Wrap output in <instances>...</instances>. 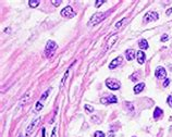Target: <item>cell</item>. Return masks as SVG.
I'll list each match as a JSON object with an SVG mask.
<instances>
[{"mask_svg":"<svg viewBox=\"0 0 172 137\" xmlns=\"http://www.w3.org/2000/svg\"><path fill=\"white\" fill-rule=\"evenodd\" d=\"M109 13H110V12L107 11V12H105V13H95V14H93V16H92L91 19H89V21H88V25L89 26L97 25L98 23H100L101 21H104V20L107 18Z\"/></svg>","mask_w":172,"mask_h":137,"instance_id":"1","label":"cell"},{"mask_svg":"<svg viewBox=\"0 0 172 137\" xmlns=\"http://www.w3.org/2000/svg\"><path fill=\"white\" fill-rule=\"evenodd\" d=\"M58 48V45L57 42L54 41V40H49L47 44H46V47H45V53L47 57H51L52 54L55 53L56 49Z\"/></svg>","mask_w":172,"mask_h":137,"instance_id":"2","label":"cell"},{"mask_svg":"<svg viewBox=\"0 0 172 137\" xmlns=\"http://www.w3.org/2000/svg\"><path fill=\"white\" fill-rule=\"evenodd\" d=\"M106 85H107V87L110 88L111 90H118V89H120V87H121L120 82L114 80V78H107V80H106Z\"/></svg>","mask_w":172,"mask_h":137,"instance_id":"3","label":"cell"},{"mask_svg":"<svg viewBox=\"0 0 172 137\" xmlns=\"http://www.w3.org/2000/svg\"><path fill=\"white\" fill-rule=\"evenodd\" d=\"M60 14L63 16V18H68V19H71V18H74L76 15V13L74 12V10L72 9L71 6H67L65 8H63L61 10Z\"/></svg>","mask_w":172,"mask_h":137,"instance_id":"4","label":"cell"},{"mask_svg":"<svg viewBox=\"0 0 172 137\" xmlns=\"http://www.w3.org/2000/svg\"><path fill=\"white\" fill-rule=\"evenodd\" d=\"M40 120H41L40 117H36V119H34V120L32 121V123L29 124L28 127L26 128V133H25V136H26V137L29 136V135H31V134L33 133V130L36 128V126H37L38 124L40 123Z\"/></svg>","mask_w":172,"mask_h":137,"instance_id":"5","label":"cell"},{"mask_svg":"<svg viewBox=\"0 0 172 137\" xmlns=\"http://www.w3.org/2000/svg\"><path fill=\"white\" fill-rule=\"evenodd\" d=\"M159 19V15H158L157 12H147L146 14L144 15V22L145 23H149V22H153V21H157Z\"/></svg>","mask_w":172,"mask_h":137,"instance_id":"6","label":"cell"},{"mask_svg":"<svg viewBox=\"0 0 172 137\" xmlns=\"http://www.w3.org/2000/svg\"><path fill=\"white\" fill-rule=\"evenodd\" d=\"M100 101H101V103H104V104H109V103H117L118 99L115 96L111 95V96H109L107 98H101Z\"/></svg>","mask_w":172,"mask_h":137,"instance_id":"7","label":"cell"},{"mask_svg":"<svg viewBox=\"0 0 172 137\" xmlns=\"http://www.w3.org/2000/svg\"><path fill=\"white\" fill-rule=\"evenodd\" d=\"M117 39H118V35H112L111 37L108 39V41H107V45H106V50H109V49H110L112 46L117 42Z\"/></svg>","mask_w":172,"mask_h":137,"instance_id":"8","label":"cell"},{"mask_svg":"<svg viewBox=\"0 0 172 137\" xmlns=\"http://www.w3.org/2000/svg\"><path fill=\"white\" fill-rule=\"evenodd\" d=\"M122 63V57H118V58H115L114 60H112L111 62H110V64H109V68H115L117 66H119Z\"/></svg>","mask_w":172,"mask_h":137,"instance_id":"9","label":"cell"},{"mask_svg":"<svg viewBox=\"0 0 172 137\" xmlns=\"http://www.w3.org/2000/svg\"><path fill=\"white\" fill-rule=\"evenodd\" d=\"M155 75H156L157 78H164L167 75V71L163 67H158L156 72H155Z\"/></svg>","mask_w":172,"mask_h":137,"instance_id":"10","label":"cell"},{"mask_svg":"<svg viewBox=\"0 0 172 137\" xmlns=\"http://www.w3.org/2000/svg\"><path fill=\"white\" fill-rule=\"evenodd\" d=\"M136 57H137V61H138V63H140V64H143L144 62H145V59H146V55H145V53H144V52L142 51V50L137 51Z\"/></svg>","mask_w":172,"mask_h":137,"instance_id":"11","label":"cell"},{"mask_svg":"<svg viewBox=\"0 0 172 137\" xmlns=\"http://www.w3.org/2000/svg\"><path fill=\"white\" fill-rule=\"evenodd\" d=\"M125 55H126V59L128 61H132L135 58V51L133 49H127V50L125 51Z\"/></svg>","mask_w":172,"mask_h":137,"instance_id":"12","label":"cell"},{"mask_svg":"<svg viewBox=\"0 0 172 137\" xmlns=\"http://www.w3.org/2000/svg\"><path fill=\"white\" fill-rule=\"evenodd\" d=\"M145 88V84L144 83H138V84H136L134 86V88H133V90H134V93L135 94H140L142 90H143Z\"/></svg>","mask_w":172,"mask_h":137,"instance_id":"13","label":"cell"},{"mask_svg":"<svg viewBox=\"0 0 172 137\" xmlns=\"http://www.w3.org/2000/svg\"><path fill=\"white\" fill-rule=\"evenodd\" d=\"M29 99H31V93H26L25 94V96L22 98L21 99V102H20V106H24V104L26 103V102H28L29 101Z\"/></svg>","mask_w":172,"mask_h":137,"instance_id":"14","label":"cell"},{"mask_svg":"<svg viewBox=\"0 0 172 137\" xmlns=\"http://www.w3.org/2000/svg\"><path fill=\"white\" fill-rule=\"evenodd\" d=\"M138 46H140L141 49H145V50H146V49H148V47H149L146 39H141V40L138 41Z\"/></svg>","mask_w":172,"mask_h":137,"instance_id":"15","label":"cell"},{"mask_svg":"<svg viewBox=\"0 0 172 137\" xmlns=\"http://www.w3.org/2000/svg\"><path fill=\"white\" fill-rule=\"evenodd\" d=\"M163 114V112H162V110L160 109V108H156L155 109V111H154V119H158L159 116H161Z\"/></svg>","mask_w":172,"mask_h":137,"instance_id":"16","label":"cell"},{"mask_svg":"<svg viewBox=\"0 0 172 137\" xmlns=\"http://www.w3.org/2000/svg\"><path fill=\"white\" fill-rule=\"evenodd\" d=\"M69 71H70V67L67 70V72L64 73V76H63V78H62V81H61V84H60V89H62L63 88V86H64V84H65V81H67V78H68V74H69Z\"/></svg>","mask_w":172,"mask_h":137,"instance_id":"17","label":"cell"},{"mask_svg":"<svg viewBox=\"0 0 172 137\" xmlns=\"http://www.w3.org/2000/svg\"><path fill=\"white\" fill-rule=\"evenodd\" d=\"M28 5H29V7H32V8H36L37 6L40 5V1H39V0H29Z\"/></svg>","mask_w":172,"mask_h":137,"instance_id":"18","label":"cell"},{"mask_svg":"<svg viewBox=\"0 0 172 137\" xmlns=\"http://www.w3.org/2000/svg\"><path fill=\"white\" fill-rule=\"evenodd\" d=\"M50 90H51V88H49V89H47V90H46L44 94L41 95V97H40V100H39V101H40V102H41V101H45L46 99H47V97L49 96V94H50Z\"/></svg>","mask_w":172,"mask_h":137,"instance_id":"19","label":"cell"},{"mask_svg":"<svg viewBox=\"0 0 172 137\" xmlns=\"http://www.w3.org/2000/svg\"><path fill=\"white\" fill-rule=\"evenodd\" d=\"M42 109V103L40 102V101H37V103H36V108H35V111L36 112H39Z\"/></svg>","mask_w":172,"mask_h":137,"instance_id":"20","label":"cell"},{"mask_svg":"<svg viewBox=\"0 0 172 137\" xmlns=\"http://www.w3.org/2000/svg\"><path fill=\"white\" fill-rule=\"evenodd\" d=\"M84 108H85V110L87 111L88 113H92V112H94V108H93L92 106H89V104H85V106H84Z\"/></svg>","mask_w":172,"mask_h":137,"instance_id":"21","label":"cell"},{"mask_svg":"<svg viewBox=\"0 0 172 137\" xmlns=\"http://www.w3.org/2000/svg\"><path fill=\"white\" fill-rule=\"evenodd\" d=\"M126 20H127L126 18L122 19V20H121V21H120V22H118V23H117V24H115V27H117V28H119V27H121V26H122V25H123V23H124L125 21H126Z\"/></svg>","mask_w":172,"mask_h":137,"instance_id":"22","label":"cell"},{"mask_svg":"<svg viewBox=\"0 0 172 137\" xmlns=\"http://www.w3.org/2000/svg\"><path fill=\"white\" fill-rule=\"evenodd\" d=\"M95 137H106V135L102 132H100V130H97V132H95Z\"/></svg>","mask_w":172,"mask_h":137,"instance_id":"23","label":"cell"},{"mask_svg":"<svg viewBox=\"0 0 172 137\" xmlns=\"http://www.w3.org/2000/svg\"><path fill=\"white\" fill-rule=\"evenodd\" d=\"M104 2H105L104 0H97V1H95V7H96V8H99V7H100Z\"/></svg>","mask_w":172,"mask_h":137,"instance_id":"24","label":"cell"},{"mask_svg":"<svg viewBox=\"0 0 172 137\" xmlns=\"http://www.w3.org/2000/svg\"><path fill=\"white\" fill-rule=\"evenodd\" d=\"M61 2H62V0H52V1H51V3H52V5H54L55 7H58Z\"/></svg>","mask_w":172,"mask_h":137,"instance_id":"25","label":"cell"},{"mask_svg":"<svg viewBox=\"0 0 172 137\" xmlns=\"http://www.w3.org/2000/svg\"><path fill=\"white\" fill-rule=\"evenodd\" d=\"M167 102H168V104H169V106L172 108V96H169V97H168Z\"/></svg>","mask_w":172,"mask_h":137,"instance_id":"26","label":"cell"},{"mask_svg":"<svg viewBox=\"0 0 172 137\" xmlns=\"http://www.w3.org/2000/svg\"><path fill=\"white\" fill-rule=\"evenodd\" d=\"M168 39H169V37H168L167 34L162 35V37H161V40H162V41H168Z\"/></svg>","mask_w":172,"mask_h":137,"instance_id":"27","label":"cell"},{"mask_svg":"<svg viewBox=\"0 0 172 137\" xmlns=\"http://www.w3.org/2000/svg\"><path fill=\"white\" fill-rule=\"evenodd\" d=\"M169 83H170V80H169V78H167V80L164 81V83H163V86H164V87H167L168 85H169Z\"/></svg>","mask_w":172,"mask_h":137,"instance_id":"28","label":"cell"},{"mask_svg":"<svg viewBox=\"0 0 172 137\" xmlns=\"http://www.w3.org/2000/svg\"><path fill=\"white\" fill-rule=\"evenodd\" d=\"M56 130H57V127H54V130H52L51 137H56Z\"/></svg>","mask_w":172,"mask_h":137,"instance_id":"29","label":"cell"},{"mask_svg":"<svg viewBox=\"0 0 172 137\" xmlns=\"http://www.w3.org/2000/svg\"><path fill=\"white\" fill-rule=\"evenodd\" d=\"M171 13H172V8H170V9H168V10H167V14H168V15H169V14H171Z\"/></svg>","mask_w":172,"mask_h":137,"instance_id":"30","label":"cell"},{"mask_svg":"<svg viewBox=\"0 0 172 137\" xmlns=\"http://www.w3.org/2000/svg\"><path fill=\"white\" fill-rule=\"evenodd\" d=\"M108 137H114V134H113V132H109V134H108Z\"/></svg>","mask_w":172,"mask_h":137,"instance_id":"31","label":"cell"},{"mask_svg":"<svg viewBox=\"0 0 172 137\" xmlns=\"http://www.w3.org/2000/svg\"><path fill=\"white\" fill-rule=\"evenodd\" d=\"M42 137H45V128H42Z\"/></svg>","mask_w":172,"mask_h":137,"instance_id":"32","label":"cell"},{"mask_svg":"<svg viewBox=\"0 0 172 137\" xmlns=\"http://www.w3.org/2000/svg\"><path fill=\"white\" fill-rule=\"evenodd\" d=\"M9 31H10V28H7V29H5V32H6V33H9Z\"/></svg>","mask_w":172,"mask_h":137,"instance_id":"33","label":"cell"},{"mask_svg":"<svg viewBox=\"0 0 172 137\" xmlns=\"http://www.w3.org/2000/svg\"><path fill=\"white\" fill-rule=\"evenodd\" d=\"M20 137H23V136H22V135H21V136H20Z\"/></svg>","mask_w":172,"mask_h":137,"instance_id":"34","label":"cell"}]
</instances>
